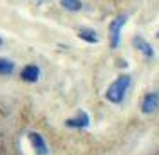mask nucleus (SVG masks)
<instances>
[{
  "label": "nucleus",
  "instance_id": "7",
  "mask_svg": "<svg viewBox=\"0 0 159 155\" xmlns=\"http://www.w3.org/2000/svg\"><path fill=\"white\" fill-rule=\"evenodd\" d=\"M132 43H134V47L138 49L141 54H145L147 58H154V49H152V45H150L145 38H141V36H134Z\"/></svg>",
  "mask_w": 159,
  "mask_h": 155
},
{
  "label": "nucleus",
  "instance_id": "6",
  "mask_svg": "<svg viewBox=\"0 0 159 155\" xmlns=\"http://www.w3.org/2000/svg\"><path fill=\"white\" fill-rule=\"evenodd\" d=\"M20 78L24 79V81H27V83H36L40 79V69L38 65H25V67L22 69V72H20Z\"/></svg>",
  "mask_w": 159,
  "mask_h": 155
},
{
  "label": "nucleus",
  "instance_id": "9",
  "mask_svg": "<svg viewBox=\"0 0 159 155\" xmlns=\"http://www.w3.org/2000/svg\"><path fill=\"white\" fill-rule=\"evenodd\" d=\"M60 6H61L65 11H72V13H78V11L83 9L81 0H61V2H60Z\"/></svg>",
  "mask_w": 159,
  "mask_h": 155
},
{
  "label": "nucleus",
  "instance_id": "8",
  "mask_svg": "<svg viewBox=\"0 0 159 155\" xmlns=\"http://www.w3.org/2000/svg\"><path fill=\"white\" fill-rule=\"evenodd\" d=\"M78 38L83 40V42H87V43H98L99 42L98 33L94 29H87V27H83V29L78 31Z\"/></svg>",
  "mask_w": 159,
  "mask_h": 155
},
{
  "label": "nucleus",
  "instance_id": "4",
  "mask_svg": "<svg viewBox=\"0 0 159 155\" xmlns=\"http://www.w3.org/2000/svg\"><path fill=\"white\" fill-rule=\"evenodd\" d=\"M159 107V92H148L145 94L141 101V112L143 114H154Z\"/></svg>",
  "mask_w": 159,
  "mask_h": 155
},
{
  "label": "nucleus",
  "instance_id": "10",
  "mask_svg": "<svg viewBox=\"0 0 159 155\" xmlns=\"http://www.w3.org/2000/svg\"><path fill=\"white\" fill-rule=\"evenodd\" d=\"M13 70H15V63L7 58H0V74L2 76H9L13 74Z\"/></svg>",
  "mask_w": 159,
  "mask_h": 155
},
{
  "label": "nucleus",
  "instance_id": "13",
  "mask_svg": "<svg viewBox=\"0 0 159 155\" xmlns=\"http://www.w3.org/2000/svg\"><path fill=\"white\" fill-rule=\"evenodd\" d=\"M40 2H42V0H40Z\"/></svg>",
  "mask_w": 159,
  "mask_h": 155
},
{
  "label": "nucleus",
  "instance_id": "5",
  "mask_svg": "<svg viewBox=\"0 0 159 155\" xmlns=\"http://www.w3.org/2000/svg\"><path fill=\"white\" fill-rule=\"evenodd\" d=\"M89 125H90V117L83 110H80L76 117H70V119L65 121V126H69V128H80V130L81 128H87Z\"/></svg>",
  "mask_w": 159,
  "mask_h": 155
},
{
  "label": "nucleus",
  "instance_id": "1",
  "mask_svg": "<svg viewBox=\"0 0 159 155\" xmlns=\"http://www.w3.org/2000/svg\"><path fill=\"white\" fill-rule=\"evenodd\" d=\"M130 83H132V78H130L129 74H121V76H118V79H114V81L109 85L107 92H105L107 101L114 103V105L123 103L125 94H127V90H129Z\"/></svg>",
  "mask_w": 159,
  "mask_h": 155
},
{
  "label": "nucleus",
  "instance_id": "2",
  "mask_svg": "<svg viewBox=\"0 0 159 155\" xmlns=\"http://www.w3.org/2000/svg\"><path fill=\"white\" fill-rule=\"evenodd\" d=\"M127 15H119V16H116V18L110 22L109 25V36H110V47L116 49L119 45V40H121V29H123V25L127 24Z\"/></svg>",
  "mask_w": 159,
  "mask_h": 155
},
{
  "label": "nucleus",
  "instance_id": "12",
  "mask_svg": "<svg viewBox=\"0 0 159 155\" xmlns=\"http://www.w3.org/2000/svg\"><path fill=\"white\" fill-rule=\"evenodd\" d=\"M156 36H157V38H159V33H157V34H156Z\"/></svg>",
  "mask_w": 159,
  "mask_h": 155
},
{
  "label": "nucleus",
  "instance_id": "11",
  "mask_svg": "<svg viewBox=\"0 0 159 155\" xmlns=\"http://www.w3.org/2000/svg\"><path fill=\"white\" fill-rule=\"evenodd\" d=\"M2 43H4V42H2V38H0V45H2Z\"/></svg>",
  "mask_w": 159,
  "mask_h": 155
},
{
  "label": "nucleus",
  "instance_id": "3",
  "mask_svg": "<svg viewBox=\"0 0 159 155\" xmlns=\"http://www.w3.org/2000/svg\"><path fill=\"white\" fill-rule=\"evenodd\" d=\"M27 139H29L31 148L34 150L36 155H49V146H47V143H45V139H43L42 134H38V132H29L27 134Z\"/></svg>",
  "mask_w": 159,
  "mask_h": 155
}]
</instances>
